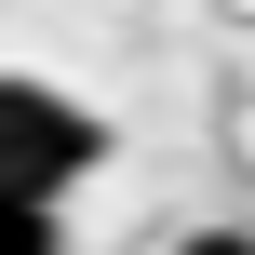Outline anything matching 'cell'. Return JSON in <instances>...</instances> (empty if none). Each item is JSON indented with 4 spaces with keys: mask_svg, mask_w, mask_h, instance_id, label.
I'll use <instances>...</instances> for the list:
<instances>
[{
    "mask_svg": "<svg viewBox=\"0 0 255 255\" xmlns=\"http://www.w3.org/2000/svg\"><path fill=\"white\" fill-rule=\"evenodd\" d=\"M108 161V121L27 67H0V202H67L81 175Z\"/></svg>",
    "mask_w": 255,
    "mask_h": 255,
    "instance_id": "cell-1",
    "label": "cell"
},
{
    "mask_svg": "<svg viewBox=\"0 0 255 255\" xmlns=\"http://www.w3.org/2000/svg\"><path fill=\"white\" fill-rule=\"evenodd\" d=\"M0 255H67V202H0Z\"/></svg>",
    "mask_w": 255,
    "mask_h": 255,
    "instance_id": "cell-2",
    "label": "cell"
},
{
    "mask_svg": "<svg viewBox=\"0 0 255 255\" xmlns=\"http://www.w3.org/2000/svg\"><path fill=\"white\" fill-rule=\"evenodd\" d=\"M175 255H255V229H188Z\"/></svg>",
    "mask_w": 255,
    "mask_h": 255,
    "instance_id": "cell-3",
    "label": "cell"
}]
</instances>
